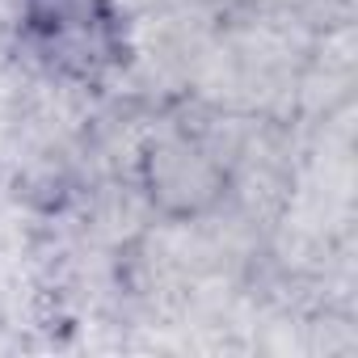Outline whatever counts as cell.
<instances>
[{"label":"cell","mask_w":358,"mask_h":358,"mask_svg":"<svg viewBox=\"0 0 358 358\" xmlns=\"http://www.w3.org/2000/svg\"><path fill=\"white\" fill-rule=\"evenodd\" d=\"M26 26L38 51L76 76L101 72L118 51L110 0H30Z\"/></svg>","instance_id":"1"}]
</instances>
